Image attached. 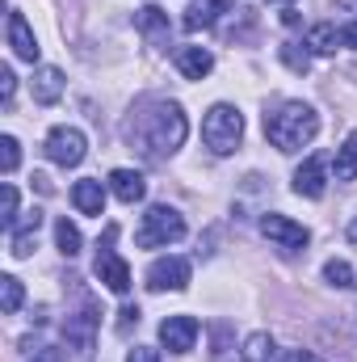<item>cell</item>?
<instances>
[{
  "instance_id": "6da1fadb",
  "label": "cell",
  "mask_w": 357,
  "mask_h": 362,
  "mask_svg": "<svg viewBox=\"0 0 357 362\" xmlns=\"http://www.w3.org/2000/svg\"><path fill=\"white\" fill-rule=\"evenodd\" d=\"M185 131H189V122H185V110H181L177 101H143L135 110V118L126 122L131 148H139L147 160L173 156L185 144Z\"/></svg>"
},
{
  "instance_id": "7a4b0ae2",
  "label": "cell",
  "mask_w": 357,
  "mask_h": 362,
  "mask_svg": "<svg viewBox=\"0 0 357 362\" xmlns=\"http://www.w3.org/2000/svg\"><path fill=\"white\" fill-rule=\"evenodd\" d=\"M320 135V114L307 101H282L273 114H265V139L277 152H298Z\"/></svg>"
},
{
  "instance_id": "3957f363",
  "label": "cell",
  "mask_w": 357,
  "mask_h": 362,
  "mask_svg": "<svg viewBox=\"0 0 357 362\" xmlns=\"http://www.w3.org/2000/svg\"><path fill=\"white\" fill-rule=\"evenodd\" d=\"M202 139H206V148L214 156H231L240 148V139H244V114L236 105H227V101L210 105L206 118H202Z\"/></svg>"
},
{
  "instance_id": "277c9868",
  "label": "cell",
  "mask_w": 357,
  "mask_h": 362,
  "mask_svg": "<svg viewBox=\"0 0 357 362\" xmlns=\"http://www.w3.org/2000/svg\"><path fill=\"white\" fill-rule=\"evenodd\" d=\"M181 236H185L181 211L169 206V202H156V206H147V215H143V223L135 232V245L139 249H164V245H177Z\"/></svg>"
},
{
  "instance_id": "5b68a950",
  "label": "cell",
  "mask_w": 357,
  "mask_h": 362,
  "mask_svg": "<svg viewBox=\"0 0 357 362\" xmlns=\"http://www.w3.org/2000/svg\"><path fill=\"white\" fill-rule=\"evenodd\" d=\"M114 236H118V228L109 223V228H105V240H101V249H97V266H92V270H97V278H101L114 295H126V291H131V266L118 257Z\"/></svg>"
},
{
  "instance_id": "8992f818",
  "label": "cell",
  "mask_w": 357,
  "mask_h": 362,
  "mask_svg": "<svg viewBox=\"0 0 357 362\" xmlns=\"http://www.w3.org/2000/svg\"><path fill=\"white\" fill-rule=\"evenodd\" d=\"M97 329H101V312H97L92 299H85V303L68 316V325H63L68 350H72V354H89L92 346H97Z\"/></svg>"
},
{
  "instance_id": "52a82bcc",
  "label": "cell",
  "mask_w": 357,
  "mask_h": 362,
  "mask_svg": "<svg viewBox=\"0 0 357 362\" xmlns=\"http://www.w3.org/2000/svg\"><path fill=\"white\" fill-rule=\"evenodd\" d=\"M42 152H47V160H55V165H63V169H76V165L85 160V152H89V139H85V131H76V127H55V131L47 135Z\"/></svg>"
},
{
  "instance_id": "ba28073f",
  "label": "cell",
  "mask_w": 357,
  "mask_h": 362,
  "mask_svg": "<svg viewBox=\"0 0 357 362\" xmlns=\"http://www.w3.org/2000/svg\"><path fill=\"white\" fill-rule=\"evenodd\" d=\"M261 232H265L277 249H286V253H298V249H307V245H311V232H307L303 223H294V219L277 215V211L261 215Z\"/></svg>"
},
{
  "instance_id": "9c48e42d",
  "label": "cell",
  "mask_w": 357,
  "mask_h": 362,
  "mask_svg": "<svg viewBox=\"0 0 357 362\" xmlns=\"http://www.w3.org/2000/svg\"><path fill=\"white\" fill-rule=\"evenodd\" d=\"M189 286V262L185 257H156L147 266V291H185Z\"/></svg>"
},
{
  "instance_id": "30bf717a",
  "label": "cell",
  "mask_w": 357,
  "mask_h": 362,
  "mask_svg": "<svg viewBox=\"0 0 357 362\" xmlns=\"http://www.w3.org/2000/svg\"><path fill=\"white\" fill-rule=\"evenodd\" d=\"M324 189H328V160L324 156H307L294 169V194L298 198H324Z\"/></svg>"
},
{
  "instance_id": "8fae6325",
  "label": "cell",
  "mask_w": 357,
  "mask_h": 362,
  "mask_svg": "<svg viewBox=\"0 0 357 362\" xmlns=\"http://www.w3.org/2000/svg\"><path fill=\"white\" fill-rule=\"evenodd\" d=\"M160 341L173 350V354H189L193 341H198V320L193 316H169L160 325Z\"/></svg>"
},
{
  "instance_id": "7c38bea8",
  "label": "cell",
  "mask_w": 357,
  "mask_h": 362,
  "mask_svg": "<svg viewBox=\"0 0 357 362\" xmlns=\"http://www.w3.org/2000/svg\"><path fill=\"white\" fill-rule=\"evenodd\" d=\"M8 47H13V55H17V59H25V64H38V38H34L30 21H25L17 8L8 13Z\"/></svg>"
},
{
  "instance_id": "4fadbf2b",
  "label": "cell",
  "mask_w": 357,
  "mask_h": 362,
  "mask_svg": "<svg viewBox=\"0 0 357 362\" xmlns=\"http://www.w3.org/2000/svg\"><path fill=\"white\" fill-rule=\"evenodd\" d=\"M135 25H139V34L152 42V47H169V13H160L156 4H147V8H139L135 13Z\"/></svg>"
},
{
  "instance_id": "5bb4252c",
  "label": "cell",
  "mask_w": 357,
  "mask_h": 362,
  "mask_svg": "<svg viewBox=\"0 0 357 362\" xmlns=\"http://www.w3.org/2000/svg\"><path fill=\"white\" fill-rule=\"evenodd\" d=\"M173 64L181 68V76H189V81H202V76H210V68H214V55H210L206 47H177Z\"/></svg>"
},
{
  "instance_id": "9a60e30c",
  "label": "cell",
  "mask_w": 357,
  "mask_h": 362,
  "mask_svg": "<svg viewBox=\"0 0 357 362\" xmlns=\"http://www.w3.org/2000/svg\"><path fill=\"white\" fill-rule=\"evenodd\" d=\"M109 189H114L118 202L135 206V202L147 194V181H143V173H135V169H114V173H109Z\"/></svg>"
},
{
  "instance_id": "2e32d148",
  "label": "cell",
  "mask_w": 357,
  "mask_h": 362,
  "mask_svg": "<svg viewBox=\"0 0 357 362\" xmlns=\"http://www.w3.org/2000/svg\"><path fill=\"white\" fill-rule=\"evenodd\" d=\"M72 202H76V211L80 215H105V185L101 181H92V177H85V181H76L72 185Z\"/></svg>"
},
{
  "instance_id": "e0dca14e",
  "label": "cell",
  "mask_w": 357,
  "mask_h": 362,
  "mask_svg": "<svg viewBox=\"0 0 357 362\" xmlns=\"http://www.w3.org/2000/svg\"><path fill=\"white\" fill-rule=\"evenodd\" d=\"M219 13H227V0H189V8H185L181 25L193 34V30H206V25H214V21H219Z\"/></svg>"
},
{
  "instance_id": "ac0fdd59",
  "label": "cell",
  "mask_w": 357,
  "mask_h": 362,
  "mask_svg": "<svg viewBox=\"0 0 357 362\" xmlns=\"http://www.w3.org/2000/svg\"><path fill=\"white\" fill-rule=\"evenodd\" d=\"M63 97V72L59 68H38L34 72V101L38 105H55Z\"/></svg>"
},
{
  "instance_id": "d6986e66",
  "label": "cell",
  "mask_w": 357,
  "mask_h": 362,
  "mask_svg": "<svg viewBox=\"0 0 357 362\" xmlns=\"http://www.w3.org/2000/svg\"><path fill=\"white\" fill-rule=\"evenodd\" d=\"M337 181H357V131L345 135V144L337 148Z\"/></svg>"
},
{
  "instance_id": "ffe728a7",
  "label": "cell",
  "mask_w": 357,
  "mask_h": 362,
  "mask_svg": "<svg viewBox=\"0 0 357 362\" xmlns=\"http://www.w3.org/2000/svg\"><path fill=\"white\" fill-rule=\"evenodd\" d=\"M337 42H345V38L337 34V25H332V21H320V25H311V30H307V47H311L315 55H332V51H337Z\"/></svg>"
},
{
  "instance_id": "44dd1931",
  "label": "cell",
  "mask_w": 357,
  "mask_h": 362,
  "mask_svg": "<svg viewBox=\"0 0 357 362\" xmlns=\"http://www.w3.org/2000/svg\"><path fill=\"white\" fill-rule=\"evenodd\" d=\"M55 245H59L63 257H76L80 245H85V240H80V228H76L72 219H59V223H55Z\"/></svg>"
},
{
  "instance_id": "7402d4cb",
  "label": "cell",
  "mask_w": 357,
  "mask_h": 362,
  "mask_svg": "<svg viewBox=\"0 0 357 362\" xmlns=\"http://www.w3.org/2000/svg\"><path fill=\"white\" fill-rule=\"evenodd\" d=\"M21 299H25V291H21V278L4 274V278H0V308H4V316H13V312L21 308Z\"/></svg>"
},
{
  "instance_id": "603a6c76",
  "label": "cell",
  "mask_w": 357,
  "mask_h": 362,
  "mask_svg": "<svg viewBox=\"0 0 357 362\" xmlns=\"http://www.w3.org/2000/svg\"><path fill=\"white\" fill-rule=\"evenodd\" d=\"M244 358L248 362H269L273 358V337H269V333H253V337L244 341Z\"/></svg>"
},
{
  "instance_id": "cb8c5ba5",
  "label": "cell",
  "mask_w": 357,
  "mask_h": 362,
  "mask_svg": "<svg viewBox=\"0 0 357 362\" xmlns=\"http://www.w3.org/2000/svg\"><path fill=\"white\" fill-rule=\"evenodd\" d=\"M277 55H282V64H286L290 72H298V76H303V72L311 68V55H307V51H303L298 42H282V51H277Z\"/></svg>"
},
{
  "instance_id": "d4e9b609",
  "label": "cell",
  "mask_w": 357,
  "mask_h": 362,
  "mask_svg": "<svg viewBox=\"0 0 357 362\" xmlns=\"http://www.w3.org/2000/svg\"><path fill=\"white\" fill-rule=\"evenodd\" d=\"M324 278H328L332 286H357V282H353V266H349V262H341V257H332V262L324 266Z\"/></svg>"
},
{
  "instance_id": "484cf974",
  "label": "cell",
  "mask_w": 357,
  "mask_h": 362,
  "mask_svg": "<svg viewBox=\"0 0 357 362\" xmlns=\"http://www.w3.org/2000/svg\"><path fill=\"white\" fill-rule=\"evenodd\" d=\"M17 165H21V148H17L13 135H4V139H0V169H4V177L17 173Z\"/></svg>"
},
{
  "instance_id": "4316f807",
  "label": "cell",
  "mask_w": 357,
  "mask_h": 362,
  "mask_svg": "<svg viewBox=\"0 0 357 362\" xmlns=\"http://www.w3.org/2000/svg\"><path fill=\"white\" fill-rule=\"evenodd\" d=\"M0 223H4V232L17 223V189L4 181V189H0Z\"/></svg>"
},
{
  "instance_id": "83f0119b",
  "label": "cell",
  "mask_w": 357,
  "mask_h": 362,
  "mask_svg": "<svg viewBox=\"0 0 357 362\" xmlns=\"http://www.w3.org/2000/svg\"><path fill=\"white\" fill-rule=\"evenodd\" d=\"M13 93H17V76H13V68L4 64V68H0V101L13 105Z\"/></svg>"
},
{
  "instance_id": "f1b7e54d",
  "label": "cell",
  "mask_w": 357,
  "mask_h": 362,
  "mask_svg": "<svg viewBox=\"0 0 357 362\" xmlns=\"http://www.w3.org/2000/svg\"><path fill=\"white\" fill-rule=\"evenodd\" d=\"M126 362H160V350H152V346H135V350L126 354Z\"/></svg>"
},
{
  "instance_id": "f546056e",
  "label": "cell",
  "mask_w": 357,
  "mask_h": 362,
  "mask_svg": "<svg viewBox=\"0 0 357 362\" xmlns=\"http://www.w3.org/2000/svg\"><path fill=\"white\" fill-rule=\"evenodd\" d=\"M214 337H219V333H214ZM214 362H248V358H244V354H236V350H227V346H223V337H219V350H214Z\"/></svg>"
},
{
  "instance_id": "4dcf8cb0",
  "label": "cell",
  "mask_w": 357,
  "mask_h": 362,
  "mask_svg": "<svg viewBox=\"0 0 357 362\" xmlns=\"http://www.w3.org/2000/svg\"><path fill=\"white\" fill-rule=\"evenodd\" d=\"M282 362H324V358H315L311 350H286V354H282Z\"/></svg>"
},
{
  "instance_id": "1f68e13d",
  "label": "cell",
  "mask_w": 357,
  "mask_h": 362,
  "mask_svg": "<svg viewBox=\"0 0 357 362\" xmlns=\"http://www.w3.org/2000/svg\"><path fill=\"white\" fill-rule=\"evenodd\" d=\"M131 325H139V308H122V320H118V333H126Z\"/></svg>"
},
{
  "instance_id": "d6a6232c",
  "label": "cell",
  "mask_w": 357,
  "mask_h": 362,
  "mask_svg": "<svg viewBox=\"0 0 357 362\" xmlns=\"http://www.w3.org/2000/svg\"><path fill=\"white\" fill-rule=\"evenodd\" d=\"M341 38H345V42H349V47L357 51V21H349V25L341 30Z\"/></svg>"
},
{
  "instance_id": "836d02e7",
  "label": "cell",
  "mask_w": 357,
  "mask_h": 362,
  "mask_svg": "<svg viewBox=\"0 0 357 362\" xmlns=\"http://www.w3.org/2000/svg\"><path fill=\"white\" fill-rule=\"evenodd\" d=\"M34 362H59V358H55L51 350H42V354H38V358H34Z\"/></svg>"
},
{
  "instance_id": "e575fe53",
  "label": "cell",
  "mask_w": 357,
  "mask_h": 362,
  "mask_svg": "<svg viewBox=\"0 0 357 362\" xmlns=\"http://www.w3.org/2000/svg\"><path fill=\"white\" fill-rule=\"evenodd\" d=\"M349 240H353V245H357V219H353V223H349Z\"/></svg>"
},
{
  "instance_id": "d590c367",
  "label": "cell",
  "mask_w": 357,
  "mask_h": 362,
  "mask_svg": "<svg viewBox=\"0 0 357 362\" xmlns=\"http://www.w3.org/2000/svg\"><path fill=\"white\" fill-rule=\"evenodd\" d=\"M277 4H286V8H290V0H277Z\"/></svg>"
}]
</instances>
